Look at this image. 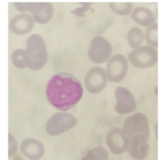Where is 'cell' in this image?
Listing matches in <instances>:
<instances>
[{
    "label": "cell",
    "instance_id": "obj_1",
    "mask_svg": "<svg viewBox=\"0 0 160 160\" xmlns=\"http://www.w3.org/2000/svg\"><path fill=\"white\" fill-rule=\"evenodd\" d=\"M82 86L73 75L67 73L53 75L48 81L46 94L48 100L55 108L66 111L74 107L83 94Z\"/></svg>",
    "mask_w": 160,
    "mask_h": 160
},
{
    "label": "cell",
    "instance_id": "obj_2",
    "mask_svg": "<svg viewBox=\"0 0 160 160\" xmlns=\"http://www.w3.org/2000/svg\"><path fill=\"white\" fill-rule=\"evenodd\" d=\"M22 54L25 67L33 70L42 68L48 58L45 42L39 35L36 34L28 38L26 48L22 49Z\"/></svg>",
    "mask_w": 160,
    "mask_h": 160
},
{
    "label": "cell",
    "instance_id": "obj_3",
    "mask_svg": "<svg viewBox=\"0 0 160 160\" xmlns=\"http://www.w3.org/2000/svg\"><path fill=\"white\" fill-rule=\"evenodd\" d=\"M122 129L129 138L137 136H143L148 138L149 137L148 118L142 113H136L128 117L124 122Z\"/></svg>",
    "mask_w": 160,
    "mask_h": 160
},
{
    "label": "cell",
    "instance_id": "obj_4",
    "mask_svg": "<svg viewBox=\"0 0 160 160\" xmlns=\"http://www.w3.org/2000/svg\"><path fill=\"white\" fill-rule=\"evenodd\" d=\"M77 122V119L72 114L59 112L53 114L48 120L46 130L51 135H58L73 127Z\"/></svg>",
    "mask_w": 160,
    "mask_h": 160
},
{
    "label": "cell",
    "instance_id": "obj_5",
    "mask_svg": "<svg viewBox=\"0 0 160 160\" xmlns=\"http://www.w3.org/2000/svg\"><path fill=\"white\" fill-rule=\"evenodd\" d=\"M112 48L109 42L102 36L94 38L91 41L88 50L90 59L97 64L107 62L111 56Z\"/></svg>",
    "mask_w": 160,
    "mask_h": 160
},
{
    "label": "cell",
    "instance_id": "obj_6",
    "mask_svg": "<svg viewBox=\"0 0 160 160\" xmlns=\"http://www.w3.org/2000/svg\"><path fill=\"white\" fill-rule=\"evenodd\" d=\"M157 51L148 46H144L131 52L128 60L133 66L140 68L152 67L157 62Z\"/></svg>",
    "mask_w": 160,
    "mask_h": 160
},
{
    "label": "cell",
    "instance_id": "obj_7",
    "mask_svg": "<svg viewBox=\"0 0 160 160\" xmlns=\"http://www.w3.org/2000/svg\"><path fill=\"white\" fill-rule=\"evenodd\" d=\"M108 83L107 75L105 70L102 68L95 66L88 71L84 79L85 88L92 93L102 91Z\"/></svg>",
    "mask_w": 160,
    "mask_h": 160
},
{
    "label": "cell",
    "instance_id": "obj_8",
    "mask_svg": "<svg viewBox=\"0 0 160 160\" xmlns=\"http://www.w3.org/2000/svg\"><path fill=\"white\" fill-rule=\"evenodd\" d=\"M108 79L110 82H118L125 77L128 69V64L126 58L121 54L112 56L107 65Z\"/></svg>",
    "mask_w": 160,
    "mask_h": 160
},
{
    "label": "cell",
    "instance_id": "obj_9",
    "mask_svg": "<svg viewBox=\"0 0 160 160\" xmlns=\"http://www.w3.org/2000/svg\"><path fill=\"white\" fill-rule=\"evenodd\" d=\"M115 95L116 102L115 110L118 113L124 114L134 112L137 107V102L132 94L127 89L118 87Z\"/></svg>",
    "mask_w": 160,
    "mask_h": 160
},
{
    "label": "cell",
    "instance_id": "obj_10",
    "mask_svg": "<svg viewBox=\"0 0 160 160\" xmlns=\"http://www.w3.org/2000/svg\"><path fill=\"white\" fill-rule=\"evenodd\" d=\"M106 142L112 153L120 154L128 149L129 140L123 130L120 128L114 127L108 133Z\"/></svg>",
    "mask_w": 160,
    "mask_h": 160
},
{
    "label": "cell",
    "instance_id": "obj_11",
    "mask_svg": "<svg viewBox=\"0 0 160 160\" xmlns=\"http://www.w3.org/2000/svg\"><path fill=\"white\" fill-rule=\"evenodd\" d=\"M26 12H31L36 22L41 24L47 23L52 18L54 9L50 2H26Z\"/></svg>",
    "mask_w": 160,
    "mask_h": 160
},
{
    "label": "cell",
    "instance_id": "obj_12",
    "mask_svg": "<svg viewBox=\"0 0 160 160\" xmlns=\"http://www.w3.org/2000/svg\"><path fill=\"white\" fill-rule=\"evenodd\" d=\"M35 22L31 15L21 13L17 15L11 19L9 28L11 31L16 34L24 35L32 30Z\"/></svg>",
    "mask_w": 160,
    "mask_h": 160
},
{
    "label": "cell",
    "instance_id": "obj_13",
    "mask_svg": "<svg viewBox=\"0 0 160 160\" xmlns=\"http://www.w3.org/2000/svg\"><path fill=\"white\" fill-rule=\"evenodd\" d=\"M148 139L143 136H137L128 138V150L132 158L142 160L147 157L149 151Z\"/></svg>",
    "mask_w": 160,
    "mask_h": 160
},
{
    "label": "cell",
    "instance_id": "obj_14",
    "mask_svg": "<svg viewBox=\"0 0 160 160\" xmlns=\"http://www.w3.org/2000/svg\"><path fill=\"white\" fill-rule=\"evenodd\" d=\"M20 150L25 156L32 159H39L44 152L42 144L33 139H28L23 141L21 145Z\"/></svg>",
    "mask_w": 160,
    "mask_h": 160
},
{
    "label": "cell",
    "instance_id": "obj_15",
    "mask_svg": "<svg viewBox=\"0 0 160 160\" xmlns=\"http://www.w3.org/2000/svg\"><path fill=\"white\" fill-rule=\"evenodd\" d=\"M131 16L133 20L138 24L149 26L155 23L156 19L153 12L150 9L143 7H138L132 12Z\"/></svg>",
    "mask_w": 160,
    "mask_h": 160
},
{
    "label": "cell",
    "instance_id": "obj_16",
    "mask_svg": "<svg viewBox=\"0 0 160 160\" xmlns=\"http://www.w3.org/2000/svg\"><path fill=\"white\" fill-rule=\"evenodd\" d=\"M108 153L106 149L99 146L89 151L82 160H108Z\"/></svg>",
    "mask_w": 160,
    "mask_h": 160
},
{
    "label": "cell",
    "instance_id": "obj_17",
    "mask_svg": "<svg viewBox=\"0 0 160 160\" xmlns=\"http://www.w3.org/2000/svg\"><path fill=\"white\" fill-rule=\"evenodd\" d=\"M143 32L138 27H134L128 32L127 40L130 47L136 49L139 47V40L144 39Z\"/></svg>",
    "mask_w": 160,
    "mask_h": 160
},
{
    "label": "cell",
    "instance_id": "obj_18",
    "mask_svg": "<svg viewBox=\"0 0 160 160\" xmlns=\"http://www.w3.org/2000/svg\"><path fill=\"white\" fill-rule=\"evenodd\" d=\"M12 61L14 65L19 68H25L23 61L22 49L15 50L12 55Z\"/></svg>",
    "mask_w": 160,
    "mask_h": 160
},
{
    "label": "cell",
    "instance_id": "obj_19",
    "mask_svg": "<svg viewBox=\"0 0 160 160\" xmlns=\"http://www.w3.org/2000/svg\"><path fill=\"white\" fill-rule=\"evenodd\" d=\"M26 2H16L14 5L16 8L19 11L22 12H26Z\"/></svg>",
    "mask_w": 160,
    "mask_h": 160
},
{
    "label": "cell",
    "instance_id": "obj_20",
    "mask_svg": "<svg viewBox=\"0 0 160 160\" xmlns=\"http://www.w3.org/2000/svg\"><path fill=\"white\" fill-rule=\"evenodd\" d=\"M157 125H158V124L157 123L156 124V126H155V134H156V137L157 138V134H158V133H157V129H158V128H157V127H158V126H157Z\"/></svg>",
    "mask_w": 160,
    "mask_h": 160
}]
</instances>
